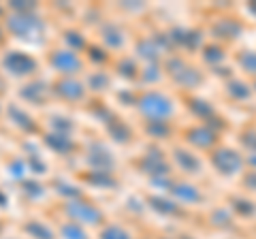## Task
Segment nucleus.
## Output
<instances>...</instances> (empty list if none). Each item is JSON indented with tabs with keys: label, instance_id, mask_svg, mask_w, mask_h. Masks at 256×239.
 Returning a JSON list of instances; mask_svg holds the SVG:
<instances>
[{
	"label": "nucleus",
	"instance_id": "24",
	"mask_svg": "<svg viewBox=\"0 0 256 239\" xmlns=\"http://www.w3.org/2000/svg\"><path fill=\"white\" fill-rule=\"evenodd\" d=\"M100 239H130V235L126 233L122 226H107L105 230L100 233Z\"/></svg>",
	"mask_w": 256,
	"mask_h": 239
},
{
	"label": "nucleus",
	"instance_id": "40",
	"mask_svg": "<svg viewBox=\"0 0 256 239\" xmlns=\"http://www.w3.org/2000/svg\"><path fill=\"white\" fill-rule=\"evenodd\" d=\"M30 166H32L34 171H38V173L45 171V164H43V162H38V158H36V156H30Z\"/></svg>",
	"mask_w": 256,
	"mask_h": 239
},
{
	"label": "nucleus",
	"instance_id": "30",
	"mask_svg": "<svg viewBox=\"0 0 256 239\" xmlns=\"http://www.w3.org/2000/svg\"><path fill=\"white\" fill-rule=\"evenodd\" d=\"M64 38H66V43L73 47V50H82V47L86 45L84 43V36L79 34V32H66V36H64Z\"/></svg>",
	"mask_w": 256,
	"mask_h": 239
},
{
	"label": "nucleus",
	"instance_id": "38",
	"mask_svg": "<svg viewBox=\"0 0 256 239\" xmlns=\"http://www.w3.org/2000/svg\"><path fill=\"white\" fill-rule=\"evenodd\" d=\"M11 173H13V178H22V175L26 173V166H24V162H13L11 164Z\"/></svg>",
	"mask_w": 256,
	"mask_h": 239
},
{
	"label": "nucleus",
	"instance_id": "28",
	"mask_svg": "<svg viewBox=\"0 0 256 239\" xmlns=\"http://www.w3.org/2000/svg\"><path fill=\"white\" fill-rule=\"evenodd\" d=\"M88 182H92V184H98V186H114V180L109 178V173H102V171L90 175Z\"/></svg>",
	"mask_w": 256,
	"mask_h": 239
},
{
	"label": "nucleus",
	"instance_id": "10",
	"mask_svg": "<svg viewBox=\"0 0 256 239\" xmlns=\"http://www.w3.org/2000/svg\"><path fill=\"white\" fill-rule=\"evenodd\" d=\"M175 160H178V164L182 166L184 171H188V173L201 169V162H198V158L192 156L190 152H184V150H178V152H175Z\"/></svg>",
	"mask_w": 256,
	"mask_h": 239
},
{
	"label": "nucleus",
	"instance_id": "15",
	"mask_svg": "<svg viewBox=\"0 0 256 239\" xmlns=\"http://www.w3.org/2000/svg\"><path fill=\"white\" fill-rule=\"evenodd\" d=\"M216 32H218V36H224V38H237V34L242 32V26H239V24H235V22L224 20V22L218 24Z\"/></svg>",
	"mask_w": 256,
	"mask_h": 239
},
{
	"label": "nucleus",
	"instance_id": "17",
	"mask_svg": "<svg viewBox=\"0 0 256 239\" xmlns=\"http://www.w3.org/2000/svg\"><path fill=\"white\" fill-rule=\"evenodd\" d=\"M109 134H111V137H114L116 141H120V143H124V141L130 139V130H128L122 122H111V124H109Z\"/></svg>",
	"mask_w": 256,
	"mask_h": 239
},
{
	"label": "nucleus",
	"instance_id": "42",
	"mask_svg": "<svg viewBox=\"0 0 256 239\" xmlns=\"http://www.w3.org/2000/svg\"><path fill=\"white\" fill-rule=\"evenodd\" d=\"M250 164H254V166H256V154H252V158H250Z\"/></svg>",
	"mask_w": 256,
	"mask_h": 239
},
{
	"label": "nucleus",
	"instance_id": "9",
	"mask_svg": "<svg viewBox=\"0 0 256 239\" xmlns=\"http://www.w3.org/2000/svg\"><path fill=\"white\" fill-rule=\"evenodd\" d=\"M45 143L54 150V152H60V154H66V152H70V150H73V141H70L66 134H58V132L47 134Z\"/></svg>",
	"mask_w": 256,
	"mask_h": 239
},
{
	"label": "nucleus",
	"instance_id": "35",
	"mask_svg": "<svg viewBox=\"0 0 256 239\" xmlns=\"http://www.w3.org/2000/svg\"><path fill=\"white\" fill-rule=\"evenodd\" d=\"M205 52H207V54H205V60H207V62H220V60L224 58L218 47H210V50H205Z\"/></svg>",
	"mask_w": 256,
	"mask_h": 239
},
{
	"label": "nucleus",
	"instance_id": "31",
	"mask_svg": "<svg viewBox=\"0 0 256 239\" xmlns=\"http://www.w3.org/2000/svg\"><path fill=\"white\" fill-rule=\"evenodd\" d=\"M24 190H26L30 196H41L43 194V186L36 184V182H26V184H24Z\"/></svg>",
	"mask_w": 256,
	"mask_h": 239
},
{
	"label": "nucleus",
	"instance_id": "19",
	"mask_svg": "<svg viewBox=\"0 0 256 239\" xmlns=\"http://www.w3.org/2000/svg\"><path fill=\"white\" fill-rule=\"evenodd\" d=\"M26 230L30 235H34V237H38V239H54V233L47 226H43V224H38V222H28L26 224Z\"/></svg>",
	"mask_w": 256,
	"mask_h": 239
},
{
	"label": "nucleus",
	"instance_id": "5",
	"mask_svg": "<svg viewBox=\"0 0 256 239\" xmlns=\"http://www.w3.org/2000/svg\"><path fill=\"white\" fill-rule=\"evenodd\" d=\"M68 216H73L77 222H90V224H96V222L102 220V214L92 205L86 203H68L66 205Z\"/></svg>",
	"mask_w": 256,
	"mask_h": 239
},
{
	"label": "nucleus",
	"instance_id": "22",
	"mask_svg": "<svg viewBox=\"0 0 256 239\" xmlns=\"http://www.w3.org/2000/svg\"><path fill=\"white\" fill-rule=\"evenodd\" d=\"M148 132L154 134V137H166V134H169V126H166V122H162V120H152L148 124Z\"/></svg>",
	"mask_w": 256,
	"mask_h": 239
},
{
	"label": "nucleus",
	"instance_id": "32",
	"mask_svg": "<svg viewBox=\"0 0 256 239\" xmlns=\"http://www.w3.org/2000/svg\"><path fill=\"white\" fill-rule=\"evenodd\" d=\"M54 126H56V130H58V134H66L70 128H73V126L68 124V120H62V118H56Z\"/></svg>",
	"mask_w": 256,
	"mask_h": 239
},
{
	"label": "nucleus",
	"instance_id": "14",
	"mask_svg": "<svg viewBox=\"0 0 256 239\" xmlns=\"http://www.w3.org/2000/svg\"><path fill=\"white\" fill-rule=\"evenodd\" d=\"M90 162L94 166H100V169H109V166H114V158L107 154V150L102 146H96L92 156H90Z\"/></svg>",
	"mask_w": 256,
	"mask_h": 239
},
{
	"label": "nucleus",
	"instance_id": "12",
	"mask_svg": "<svg viewBox=\"0 0 256 239\" xmlns=\"http://www.w3.org/2000/svg\"><path fill=\"white\" fill-rule=\"evenodd\" d=\"M173 194L180 196L182 201H186V203H196L198 198H201V194H198V188L190 186V184H178V186H173Z\"/></svg>",
	"mask_w": 256,
	"mask_h": 239
},
{
	"label": "nucleus",
	"instance_id": "6",
	"mask_svg": "<svg viewBox=\"0 0 256 239\" xmlns=\"http://www.w3.org/2000/svg\"><path fill=\"white\" fill-rule=\"evenodd\" d=\"M52 64L62 70V73H75L82 68V62L73 52H54L52 54Z\"/></svg>",
	"mask_w": 256,
	"mask_h": 239
},
{
	"label": "nucleus",
	"instance_id": "34",
	"mask_svg": "<svg viewBox=\"0 0 256 239\" xmlns=\"http://www.w3.org/2000/svg\"><path fill=\"white\" fill-rule=\"evenodd\" d=\"M118 68H120V73H122L124 77H132L134 75V64H132L130 60H122Z\"/></svg>",
	"mask_w": 256,
	"mask_h": 239
},
{
	"label": "nucleus",
	"instance_id": "20",
	"mask_svg": "<svg viewBox=\"0 0 256 239\" xmlns=\"http://www.w3.org/2000/svg\"><path fill=\"white\" fill-rule=\"evenodd\" d=\"M239 62H242V66L248 70V73L256 75V52H242L239 54Z\"/></svg>",
	"mask_w": 256,
	"mask_h": 239
},
{
	"label": "nucleus",
	"instance_id": "8",
	"mask_svg": "<svg viewBox=\"0 0 256 239\" xmlns=\"http://www.w3.org/2000/svg\"><path fill=\"white\" fill-rule=\"evenodd\" d=\"M190 143H194L198 148H212L216 143V132L212 128H207V126H198V128L190 130Z\"/></svg>",
	"mask_w": 256,
	"mask_h": 239
},
{
	"label": "nucleus",
	"instance_id": "7",
	"mask_svg": "<svg viewBox=\"0 0 256 239\" xmlns=\"http://www.w3.org/2000/svg\"><path fill=\"white\" fill-rule=\"evenodd\" d=\"M56 90H58L60 96L68 98V100H82L84 98V86L75 82V79H62V82L56 84Z\"/></svg>",
	"mask_w": 256,
	"mask_h": 239
},
{
	"label": "nucleus",
	"instance_id": "16",
	"mask_svg": "<svg viewBox=\"0 0 256 239\" xmlns=\"http://www.w3.org/2000/svg\"><path fill=\"white\" fill-rule=\"evenodd\" d=\"M22 96L26 98V100H41L43 96H45V84L43 82H36V84H30V86H26L22 90Z\"/></svg>",
	"mask_w": 256,
	"mask_h": 239
},
{
	"label": "nucleus",
	"instance_id": "13",
	"mask_svg": "<svg viewBox=\"0 0 256 239\" xmlns=\"http://www.w3.org/2000/svg\"><path fill=\"white\" fill-rule=\"evenodd\" d=\"M143 166H146L148 173H154V175H166L169 173V166L164 164L162 156H146V160H143Z\"/></svg>",
	"mask_w": 256,
	"mask_h": 239
},
{
	"label": "nucleus",
	"instance_id": "36",
	"mask_svg": "<svg viewBox=\"0 0 256 239\" xmlns=\"http://www.w3.org/2000/svg\"><path fill=\"white\" fill-rule=\"evenodd\" d=\"M11 6L13 9H18V11H22V13H28V11L34 9V2H20L18 0V2H11Z\"/></svg>",
	"mask_w": 256,
	"mask_h": 239
},
{
	"label": "nucleus",
	"instance_id": "21",
	"mask_svg": "<svg viewBox=\"0 0 256 239\" xmlns=\"http://www.w3.org/2000/svg\"><path fill=\"white\" fill-rule=\"evenodd\" d=\"M228 94L235 98H248L250 96V86H246L244 82H230L228 84Z\"/></svg>",
	"mask_w": 256,
	"mask_h": 239
},
{
	"label": "nucleus",
	"instance_id": "3",
	"mask_svg": "<svg viewBox=\"0 0 256 239\" xmlns=\"http://www.w3.org/2000/svg\"><path fill=\"white\" fill-rule=\"evenodd\" d=\"M212 164L222 175H233V173H237L239 169H242L244 160H242V156H239L235 150L220 148V150H216V152L212 154Z\"/></svg>",
	"mask_w": 256,
	"mask_h": 239
},
{
	"label": "nucleus",
	"instance_id": "33",
	"mask_svg": "<svg viewBox=\"0 0 256 239\" xmlns=\"http://www.w3.org/2000/svg\"><path fill=\"white\" fill-rule=\"evenodd\" d=\"M58 192L62 194H66V196H79V190L75 186H68V184H64V182H58Z\"/></svg>",
	"mask_w": 256,
	"mask_h": 239
},
{
	"label": "nucleus",
	"instance_id": "39",
	"mask_svg": "<svg viewBox=\"0 0 256 239\" xmlns=\"http://www.w3.org/2000/svg\"><path fill=\"white\" fill-rule=\"evenodd\" d=\"M90 58H92V60H96V62H102V60L107 58V56L102 54V50H98V47H92V54H90Z\"/></svg>",
	"mask_w": 256,
	"mask_h": 239
},
{
	"label": "nucleus",
	"instance_id": "37",
	"mask_svg": "<svg viewBox=\"0 0 256 239\" xmlns=\"http://www.w3.org/2000/svg\"><path fill=\"white\" fill-rule=\"evenodd\" d=\"M146 70H148V73H143V77H146L148 82H154V79H158V77H160V73H158V66H154V64L148 66Z\"/></svg>",
	"mask_w": 256,
	"mask_h": 239
},
{
	"label": "nucleus",
	"instance_id": "4",
	"mask_svg": "<svg viewBox=\"0 0 256 239\" xmlns=\"http://www.w3.org/2000/svg\"><path fill=\"white\" fill-rule=\"evenodd\" d=\"M2 64H4V68H9L13 75H28V73H32V70L36 68V62L32 60L30 56L20 54V52L6 54L4 60H2Z\"/></svg>",
	"mask_w": 256,
	"mask_h": 239
},
{
	"label": "nucleus",
	"instance_id": "11",
	"mask_svg": "<svg viewBox=\"0 0 256 239\" xmlns=\"http://www.w3.org/2000/svg\"><path fill=\"white\" fill-rule=\"evenodd\" d=\"M9 116H11V120L15 124L20 126V128H24V130H28V132H32L34 130V122H32V118L26 114V111H22L20 107H9Z\"/></svg>",
	"mask_w": 256,
	"mask_h": 239
},
{
	"label": "nucleus",
	"instance_id": "27",
	"mask_svg": "<svg viewBox=\"0 0 256 239\" xmlns=\"http://www.w3.org/2000/svg\"><path fill=\"white\" fill-rule=\"evenodd\" d=\"M90 86L94 88V90H105V88L109 86V77L105 73H94L90 77Z\"/></svg>",
	"mask_w": 256,
	"mask_h": 239
},
{
	"label": "nucleus",
	"instance_id": "26",
	"mask_svg": "<svg viewBox=\"0 0 256 239\" xmlns=\"http://www.w3.org/2000/svg\"><path fill=\"white\" fill-rule=\"evenodd\" d=\"M150 203L156 205V210H158V212H164V214H175V212H178V207H175L173 203L162 201V198H158V196H152Z\"/></svg>",
	"mask_w": 256,
	"mask_h": 239
},
{
	"label": "nucleus",
	"instance_id": "23",
	"mask_svg": "<svg viewBox=\"0 0 256 239\" xmlns=\"http://www.w3.org/2000/svg\"><path fill=\"white\" fill-rule=\"evenodd\" d=\"M62 235L66 237V239H88V235L84 233V228L79 226V224H64L62 226Z\"/></svg>",
	"mask_w": 256,
	"mask_h": 239
},
{
	"label": "nucleus",
	"instance_id": "43",
	"mask_svg": "<svg viewBox=\"0 0 256 239\" xmlns=\"http://www.w3.org/2000/svg\"><path fill=\"white\" fill-rule=\"evenodd\" d=\"M0 13H2V9H0Z\"/></svg>",
	"mask_w": 256,
	"mask_h": 239
},
{
	"label": "nucleus",
	"instance_id": "29",
	"mask_svg": "<svg viewBox=\"0 0 256 239\" xmlns=\"http://www.w3.org/2000/svg\"><path fill=\"white\" fill-rule=\"evenodd\" d=\"M192 111H194V114H198L201 118H205V116H212L214 114V109L207 105L205 100H192Z\"/></svg>",
	"mask_w": 256,
	"mask_h": 239
},
{
	"label": "nucleus",
	"instance_id": "25",
	"mask_svg": "<svg viewBox=\"0 0 256 239\" xmlns=\"http://www.w3.org/2000/svg\"><path fill=\"white\" fill-rule=\"evenodd\" d=\"M102 34H105V43H107V45H111V47H122L124 38H122V34H120L116 28H109V26H107Z\"/></svg>",
	"mask_w": 256,
	"mask_h": 239
},
{
	"label": "nucleus",
	"instance_id": "18",
	"mask_svg": "<svg viewBox=\"0 0 256 239\" xmlns=\"http://www.w3.org/2000/svg\"><path fill=\"white\" fill-rule=\"evenodd\" d=\"M137 50L143 58H156L160 54V45H156V38H150V41H141Z\"/></svg>",
	"mask_w": 256,
	"mask_h": 239
},
{
	"label": "nucleus",
	"instance_id": "2",
	"mask_svg": "<svg viewBox=\"0 0 256 239\" xmlns=\"http://www.w3.org/2000/svg\"><path fill=\"white\" fill-rule=\"evenodd\" d=\"M6 26H9V30L13 34H18L22 38H34L45 30L41 20H36L34 15H30V13H15V15H11V18L6 20Z\"/></svg>",
	"mask_w": 256,
	"mask_h": 239
},
{
	"label": "nucleus",
	"instance_id": "1",
	"mask_svg": "<svg viewBox=\"0 0 256 239\" xmlns=\"http://www.w3.org/2000/svg\"><path fill=\"white\" fill-rule=\"evenodd\" d=\"M139 109H141V114H146L148 118L162 120V122L166 118L173 116V102L166 96H162V94H158V92L146 94V96L139 100Z\"/></svg>",
	"mask_w": 256,
	"mask_h": 239
},
{
	"label": "nucleus",
	"instance_id": "41",
	"mask_svg": "<svg viewBox=\"0 0 256 239\" xmlns=\"http://www.w3.org/2000/svg\"><path fill=\"white\" fill-rule=\"evenodd\" d=\"M246 186H248V188H252V190H256V171L250 173V175L246 178Z\"/></svg>",
	"mask_w": 256,
	"mask_h": 239
}]
</instances>
